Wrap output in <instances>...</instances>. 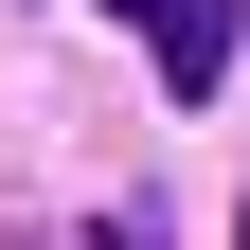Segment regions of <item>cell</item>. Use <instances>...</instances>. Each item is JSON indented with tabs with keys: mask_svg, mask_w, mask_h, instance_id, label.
I'll use <instances>...</instances> for the list:
<instances>
[{
	"mask_svg": "<svg viewBox=\"0 0 250 250\" xmlns=\"http://www.w3.org/2000/svg\"><path fill=\"white\" fill-rule=\"evenodd\" d=\"M232 250H250V214H232Z\"/></svg>",
	"mask_w": 250,
	"mask_h": 250,
	"instance_id": "2",
	"label": "cell"
},
{
	"mask_svg": "<svg viewBox=\"0 0 250 250\" xmlns=\"http://www.w3.org/2000/svg\"><path fill=\"white\" fill-rule=\"evenodd\" d=\"M143 36H161V72H179V89H214V72H232V0H161Z\"/></svg>",
	"mask_w": 250,
	"mask_h": 250,
	"instance_id": "1",
	"label": "cell"
}]
</instances>
